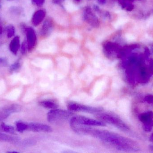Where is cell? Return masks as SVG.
Instances as JSON below:
<instances>
[{"label": "cell", "instance_id": "9c48e42d", "mask_svg": "<svg viewBox=\"0 0 153 153\" xmlns=\"http://www.w3.org/2000/svg\"><path fill=\"white\" fill-rule=\"evenodd\" d=\"M153 114L152 112H149L143 113L140 116V120L144 124L145 127H151L153 125Z\"/></svg>", "mask_w": 153, "mask_h": 153}, {"label": "cell", "instance_id": "3957f363", "mask_svg": "<svg viewBox=\"0 0 153 153\" xmlns=\"http://www.w3.org/2000/svg\"><path fill=\"white\" fill-rule=\"evenodd\" d=\"M71 126L74 125H83L86 126H105V123L101 121L82 116H73L70 119Z\"/></svg>", "mask_w": 153, "mask_h": 153}, {"label": "cell", "instance_id": "30bf717a", "mask_svg": "<svg viewBox=\"0 0 153 153\" xmlns=\"http://www.w3.org/2000/svg\"><path fill=\"white\" fill-rule=\"evenodd\" d=\"M20 47V41L19 37L16 36L14 37L10 42L9 49L10 51L13 54L16 55Z\"/></svg>", "mask_w": 153, "mask_h": 153}, {"label": "cell", "instance_id": "6da1fadb", "mask_svg": "<svg viewBox=\"0 0 153 153\" xmlns=\"http://www.w3.org/2000/svg\"><path fill=\"white\" fill-rule=\"evenodd\" d=\"M71 127L77 134L91 136L117 150L123 151L134 150L132 141L109 131L94 129L86 126L74 125Z\"/></svg>", "mask_w": 153, "mask_h": 153}, {"label": "cell", "instance_id": "ac0fdd59", "mask_svg": "<svg viewBox=\"0 0 153 153\" xmlns=\"http://www.w3.org/2000/svg\"><path fill=\"white\" fill-rule=\"evenodd\" d=\"M20 63L19 62H15V63L13 64L10 67V71L11 72H14V71H16L20 68Z\"/></svg>", "mask_w": 153, "mask_h": 153}, {"label": "cell", "instance_id": "d4e9b609", "mask_svg": "<svg viewBox=\"0 0 153 153\" xmlns=\"http://www.w3.org/2000/svg\"><path fill=\"white\" fill-rule=\"evenodd\" d=\"M4 63H5V61H4V59H2V58H0V64H5Z\"/></svg>", "mask_w": 153, "mask_h": 153}, {"label": "cell", "instance_id": "8fae6325", "mask_svg": "<svg viewBox=\"0 0 153 153\" xmlns=\"http://www.w3.org/2000/svg\"><path fill=\"white\" fill-rule=\"evenodd\" d=\"M19 141V138L15 136H10L0 132V141L8 143H17Z\"/></svg>", "mask_w": 153, "mask_h": 153}, {"label": "cell", "instance_id": "44dd1931", "mask_svg": "<svg viewBox=\"0 0 153 153\" xmlns=\"http://www.w3.org/2000/svg\"><path fill=\"white\" fill-rule=\"evenodd\" d=\"M126 37L128 40L129 41H132L135 39V37L133 35L131 34H127L126 35Z\"/></svg>", "mask_w": 153, "mask_h": 153}, {"label": "cell", "instance_id": "7a4b0ae2", "mask_svg": "<svg viewBox=\"0 0 153 153\" xmlns=\"http://www.w3.org/2000/svg\"><path fill=\"white\" fill-rule=\"evenodd\" d=\"M73 115L72 112L70 110L55 109L48 113V121L51 124H60L72 118Z\"/></svg>", "mask_w": 153, "mask_h": 153}, {"label": "cell", "instance_id": "ffe728a7", "mask_svg": "<svg viewBox=\"0 0 153 153\" xmlns=\"http://www.w3.org/2000/svg\"><path fill=\"white\" fill-rule=\"evenodd\" d=\"M11 11L13 13L16 14H19V13L21 10H19V8L18 7H13L11 9Z\"/></svg>", "mask_w": 153, "mask_h": 153}, {"label": "cell", "instance_id": "7c38bea8", "mask_svg": "<svg viewBox=\"0 0 153 153\" xmlns=\"http://www.w3.org/2000/svg\"><path fill=\"white\" fill-rule=\"evenodd\" d=\"M40 106H42L43 107L45 108L46 109H56L57 107V104L52 101L45 100L43 101L39 102Z\"/></svg>", "mask_w": 153, "mask_h": 153}, {"label": "cell", "instance_id": "603a6c76", "mask_svg": "<svg viewBox=\"0 0 153 153\" xmlns=\"http://www.w3.org/2000/svg\"><path fill=\"white\" fill-rule=\"evenodd\" d=\"M74 37L76 38L77 39L81 40L82 39V36L80 35L78 32H76V31L74 33Z\"/></svg>", "mask_w": 153, "mask_h": 153}, {"label": "cell", "instance_id": "5bb4252c", "mask_svg": "<svg viewBox=\"0 0 153 153\" xmlns=\"http://www.w3.org/2000/svg\"><path fill=\"white\" fill-rule=\"evenodd\" d=\"M5 31L7 33V37L8 38H10L15 34V28L12 25H9L7 26L5 28Z\"/></svg>", "mask_w": 153, "mask_h": 153}, {"label": "cell", "instance_id": "4316f807", "mask_svg": "<svg viewBox=\"0 0 153 153\" xmlns=\"http://www.w3.org/2000/svg\"><path fill=\"white\" fill-rule=\"evenodd\" d=\"M3 31V28L2 27L1 25V24H0V35H1V34H2V33Z\"/></svg>", "mask_w": 153, "mask_h": 153}, {"label": "cell", "instance_id": "83f0119b", "mask_svg": "<svg viewBox=\"0 0 153 153\" xmlns=\"http://www.w3.org/2000/svg\"><path fill=\"white\" fill-rule=\"evenodd\" d=\"M150 140L152 142H153V133L152 134L151 136V137H150Z\"/></svg>", "mask_w": 153, "mask_h": 153}, {"label": "cell", "instance_id": "52a82bcc", "mask_svg": "<svg viewBox=\"0 0 153 153\" xmlns=\"http://www.w3.org/2000/svg\"><path fill=\"white\" fill-rule=\"evenodd\" d=\"M27 130L34 132L50 133L52 132L51 127L45 124L31 123L28 124Z\"/></svg>", "mask_w": 153, "mask_h": 153}, {"label": "cell", "instance_id": "ba28073f", "mask_svg": "<svg viewBox=\"0 0 153 153\" xmlns=\"http://www.w3.org/2000/svg\"><path fill=\"white\" fill-rule=\"evenodd\" d=\"M27 47L29 51H31L35 44L36 37L33 30L31 28L27 29Z\"/></svg>", "mask_w": 153, "mask_h": 153}, {"label": "cell", "instance_id": "e0dca14e", "mask_svg": "<svg viewBox=\"0 0 153 153\" xmlns=\"http://www.w3.org/2000/svg\"><path fill=\"white\" fill-rule=\"evenodd\" d=\"M127 21V19H126V18H121V19H119L116 22V23H115V25H114V26H115L116 28H119V27L121 26V25L125 24Z\"/></svg>", "mask_w": 153, "mask_h": 153}, {"label": "cell", "instance_id": "cb8c5ba5", "mask_svg": "<svg viewBox=\"0 0 153 153\" xmlns=\"http://www.w3.org/2000/svg\"><path fill=\"white\" fill-rule=\"evenodd\" d=\"M146 101L148 102H150V103H152L153 102V96H148V97H146Z\"/></svg>", "mask_w": 153, "mask_h": 153}, {"label": "cell", "instance_id": "8992f818", "mask_svg": "<svg viewBox=\"0 0 153 153\" xmlns=\"http://www.w3.org/2000/svg\"><path fill=\"white\" fill-rule=\"evenodd\" d=\"M21 106L17 104H13L0 109V121L7 118L12 113L19 112Z\"/></svg>", "mask_w": 153, "mask_h": 153}, {"label": "cell", "instance_id": "2e32d148", "mask_svg": "<svg viewBox=\"0 0 153 153\" xmlns=\"http://www.w3.org/2000/svg\"><path fill=\"white\" fill-rule=\"evenodd\" d=\"M65 8L67 10L70 12L74 11L76 10L77 9V7H76V5L72 3L68 2L65 5Z\"/></svg>", "mask_w": 153, "mask_h": 153}, {"label": "cell", "instance_id": "484cf974", "mask_svg": "<svg viewBox=\"0 0 153 153\" xmlns=\"http://www.w3.org/2000/svg\"><path fill=\"white\" fill-rule=\"evenodd\" d=\"M148 23H149V24H152V23H153V18H151V19H150L149 21H148Z\"/></svg>", "mask_w": 153, "mask_h": 153}, {"label": "cell", "instance_id": "4fadbf2b", "mask_svg": "<svg viewBox=\"0 0 153 153\" xmlns=\"http://www.w3.org/2000/svg\"><path fill=\"white\" fill-rule=\"evenodd\" d=\"M16 125L17 131L20 133H22L25 130H27V124L23 122L18 121L16 122Z\"/></svg>", "mask_w": 153, "mask_h": 153}, {"label": "cell", "instance_id": "7402d4cb", "mask_svg": "<svg viewBox=\"0 0 153 153\" xmlns=\"http://www.w3.org/2000/svg\"><path fill=\"white\" fill-rule=\"evenodd\" d=\"M23 145H31L34 143V142L32 140H25L24 142L22 143Z\"/></svg>", "mask_w": 153, "mask_h": 153}, {"label": "cell", "instance_id": "9a60e30c", "mask_svg": "<svg viewBox=\"0 0 153 153\" xmlns=\"http://www.w3.org/2000/svg\"><path fill=\"white\" fill-rule=\"evenodd\" d=\"M1 127L2 130L6 133L12 134H15L14 128L11 126L6 125L4 123H2L1 125Z\"/></svg>", "mask_w": 153, "mask_h": 153}, {"label": "cell", "instance_id": "f546056e", "mask_svg": "<svg viewBox=\"0 0 153 153\" xmlns=\"http://www.w3.org/2000/svg\"></svg>", "mask_w": 153, "mask_h": 153}, {"label": "cell", "instance_id": "5b68a950", "mask_svg": "<svg viewBox=\"0 0 153 153\" xmlns=\"http://www.w3.org/2000/svg\"><path fill=\"white\" fill-rule=\"evenodd\" d=\"M68 110L73 112H83L86 113H99L102 111L101 108L94 107L76 103H70L68 106Z\"/></svg>", "mask_w": 153, "mask_h": 153}, {"label": "cell", "instance_id": "277c9868", "mask_svg": "<svg viewBox=\"0 0 153 153\" xmlns=\"http://www.w3.org/2000/svg\"><path fill=\"white\" fill-rule=\"evenodd\" d=\"M97 114V117L100 121L113 125L123 131H126L128 130L127 126L119 118L110 114Z\"/></svg>", "mask_w": 153, "mask_h": 153}, {"label": "cell", "instance_id": "f1b7e54d", "mask_svg": "<svg viewBox=\"0 0 153 153\" xmlns=\"http://www.w3.org/2000/svg\"><path fill=\"white\" fill-rule=\"evenodd\" d=\"M0 8H1V5H0Z\"/></svg>", "mask_w": 153, "mask_h": 153}, {"label": "cell", "instance_id": "d6986e66", "mask_svg": "<svg viewBox=\"0 0 153 153\" xmlns=\"http://www.w3.org/2000/svg\"><path fill=\"white\" fill-rule=\"evenodd\" d=\"M26 50H27V46H26V42H23L21 45V52L22 54H26Z\"/></svg>", "mask_w": 153, "mask_h": 153}]
</instances>
